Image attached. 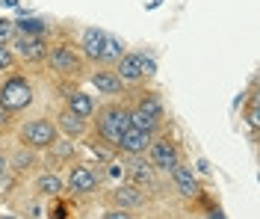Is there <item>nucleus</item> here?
<instances>
[{
	"mask_svg": "<svg viewBox=\"0 0 260 219\" xmlns=\"http://www.w3.org/2000/svg\"><path fill=\"white\" fill-rule=\"evenodd\" d=\"M148 163L151 169H160V172H169L172 175V169L180 166V151L178 145L172 142V139H151V145H148Z\"/></svg>",
	"mask_w": 260,
	"mask_h": 219,
	"instance_id": "nucleus-5",
	"label": "nucleus"
},
{
	"mask_svg": "<svg viewBox=\"0 0 260 219\" xmlns=\"http://www.w3.org/2000/svg\"><path fill=\"white\" fill-rule=\"evenodd\" d=\"M48 151H50V157H56V160H68V157L74 154V142L65 136V139H56V142L50 145Z\"/></svg>",
	"mask_w": 260,
	"mask_h": 219,
	"instance_id": "nucleus-22",
	"label": "nucleus"
},
{
	"mask_svg": "<svg viewBox=\"0 0 260 219\" xmlns=\"http://www.w3.org/2000/svg\"><path fill=\"white\" fill-rule=\"evenodd\" d=\"M9 128H12V113L6 107H0V134H6Z\"/></svg>",
	"mask_w": 260,
	"mask_h": 219,
	"instance_id": "nucleus-26",
	"label": "nucleus"
},
{
	"mask_svg": "<svg viewBox=\"0 0 260 219\" xmlns=\"http://www.w3.org/2000/svg\"><path fill=\"white\" fill-rule=\"evenodd\" d=\"M98 136L110 145V148H115V142H118V136L127 131L130 124V110L124 107V104H107V107H101L98 110Z\"/></svg>",
	"mask_w": 260,
	"mask_h": 219,
	"instance_id": "nucleus-1",
	"label": "nucleus"
},
{
	"mask_svg": "<svg viewBox=\"0 0 260 219\" xmlns=\"http://www.w3.org/2000/svg\"><path fill=\"white\" fill-rule=\"evenodd\" d=\"M12 186H15V178L9 172H0V193H12Z\"/></svg>",
	"mask_w": 260,
	"mask_h": 219,
	"instance_id": "nucleus-28",
	"label": "nucleus"
},
{
	"mask_svg": "<svg viewBox=\"0 0 260 219\" xmlns=\"http://www.w3.org/2000/svg\"><path fill=\"white\" fill-rule=\"evenodd\" d=\"M6 169H9V160H6V157L0 154V172H6Z\"/></svg>",
	"mask_w": 260,
	"mask_h": 219,
	"instance_id": "nucleus-31",
	"label": "nucleus"
},
{
	"mask_svg": "<svg viewBox=\"0 0 260 219\" xmlns=\"http://www.w3.org/2000/svg\"><path fill=\"white\" fill-rule=\"evenodd\" d=\"M115 74H118L124 83H133V80L145 77V74H142V53H124V56L118 59Z\"/></svg>",
	"mask_w": 260,
	"mask_h": 219,
	"instance_id": "nucleus-13",
	"label": "nucleus"
},
{
	"mask_svg": "<svg viewBox=\"0 0 260 219\" xmlns=\"http://www.w3.org/2000/svg\"><path fill=\"white\" fill-rule=\"evenodd\" d=\"M56 131H62L68 139H80L83 134H86V118H80V116H74L71 110H62L59 116H56Z\"/></svg>",
	"mask_w": 260,
	"mask_h": 219,
	"instance_id": "nucleus-11",
	"label": "nucleus"
},
{
	"mask_svg": "<svg viewBox=\"0 0 260 219\" xmlns=\"http://www.w3.org/2000/svg\"><path fill=\"white\" fill-rule=\"evenodd\" d=\"M65 110H71L74 116H80V118H89V116H95V101H92V95H86V92H71Z\"/></svg>",
	"mask_w": 260,
	"mask_h": 219,
	"instance_id": "nucleus-16",
	"label": "nucleus"
},
{
	"mask_svg": "<svg viewBox=\"0 0 260 219\" xmlns=\"http://www.w3.org/2000/svg\"><path fill=\"white\" fill-rule=\"evenodd\" d=\"M124 56V45L115 39V36H107L104 39V53H101V62H118Z\"/></svg>",
	"mask_w": 260,
	"mask_h": 219,
	"instance_id": "nucleus-17",
	"label": "nucleus"
},
{
	"mask_svg": "<svg viewBox=\"0 0 260 219\" xmlns=\"http://www.w3.org/2000/svg\"><path fill=\"white\" fill-rule=\"evenodd\" d=\"M151 139H154V134H148V131H139V128L127 124V131L118 136L115 148L124 151V154H145L148 145H151Z\"/></svg>",
	"mask_w": 260,
	"mask_h": 219,
	"instance_id": "nucleus-7",
	"label": "nucleus"
},
{
	"mask_svg": "<svg viewBox=\"0 0 260 219\" xmlns=\"http://www.w3.org/2000/svg\"><path fill=\"white\" fill-rule=\"evenodd\" d=\"M130 124H133V128H139V131H148V134H154V131L160 128V118L145 116L142 110H130Z\"/></svg>",
	"mask_w": 260,
	"mask_h": 219,
	"instance_id": "nucleus-19",
	"label": "nucleus"
},
{
	"mask_svg": "<svg viewBox=\"0 0 260 219\" xmlns=\"http://www.w3.org/2000/svg\"><path fill=\"white\" fill-rule=\"evenodd\" d=\"M172 178H175V186H178L180 196H186V199H195L201 190H198V178L192 175V169L189 166H175L172 169Z\"/></svg>",
	"mask_w": 260,
	"mask_h": 219,
	"instance_id": "nucleus-12",
	"label": "nucleus"
},
{
	"mask_svg": "<svg viewBox=\"0 0 260 219\" xmlns=\"http://www.w3.org/2000/svg\"><path fill=\"white\" fill-rule=\"evenodd\" d=\"M142 74H154V62L145 59V56H142Z\"/></svg>",
	"mask_w": 260,
	"mask_h": 219,
	"instance_id": "nucleus-30",
	"label": "nucleus"
},
{
	"mask_svg": "<svg viewBox=\"0 0 260 219\" xmlns=\"http://www.w3.org/2000/svg\"><path fill=\"white\" fill-rule=\"evenodd\" d=\"M104 39H107V33H104V30H98V27L83 30V39H80L83 56H86V59H95V62H101V53H104Z\"/></svg>",
	"mask_w": 260,
	"mask_h": 219,
	"instance_id": "nucleus-10",
	"label": "nucleus"
},
{
	"mask_svg": "<svg viewBox=\"0 0 260 219\" xmlns=\"http://www.w3.org/2000/svg\"><path fill=\"white\" fill-rule=\"evenodd\" d=\"M18 139L24 148H32V151H42V148H50L56 139H59V131L50 118H30L18 128Z\"/></svg>",
	"mask_w": 260,
	"mask_h": 219,
	"instance_id": "nucleus-2",
	"label": "nucleus"
},
{
	"mask_svg": "<svg viewBox=\"0 0 260 219\" xmlns=\"http://www.w3.org/2000/svg\"><path fill=\"white\" fill-rule=\"evenodd\" d=\"M110 202H113L115 207L133 210V207H142V204H145V193H142L136 184H121V186H115L113 193H110Z\"/></svg>",
	"mask_w": 260,
	"mask_h": 219,
	"instance_id": "nucleus-9",
	"label": "nucleus"
},
{
	"mask_svg": "<svg viewBox=\"0 0 260 219\" xmlns=\"http://www.w3.org/2000/svg\"><path fill=\"white\" fill-rule=\"evenodd\" d=\"M12 163H15V169H18V172H27V169H32V166H36V157H32V154L18 151L15 157H12Z\"/></svg>",
	"mask_w": 260,
	"mask_h": 219,
	"instance_id": "nucleus-24",
	"label": "nucleus"
},
{
	"mask_svg": "<svg viewBox=\"0 0 260 219\" xmlns=\"http://www.w3.org/2000/svg\"><path fill=\"white\" fill-rule=\"evenodd\" d=\"M15 33H21V36H42L45 33V24L36 21V18H21V21L15 24Z\"/></svg>",
	"mask_w": 260,
	"mask_h": 219,
	"instance_id": "nucleus-21",
	"label": "nucleus"
},
{
	"mask_svg": "<svg viewBox=\"0 0 260 219\" xmlns=\"http://www.w3.org/2000/svg\"><path fill=\"white\" fill-rule=\"evenodd\" d=\"M104 219H133V213L124 210V207H113V210H107V213H104Z\"/></svg>",
	"mask_w": 260,
	"mask_h": 219,
	"instance_id": "nucleus-27",
	"label": "nucleus"
},
{
	"mask_svg": "<svg viewBox=\"0 0 260 219\" xmlns=\"http://www.w3.org/2000/svg\"><path fill=\"white\" fill-rule=\"evenodd\" d=\"M15 51L27 59V62H42L48 56V42L42 36H15Z\"/></svg>",
	"mask_w": 260,
	"mask_h": 219,
	"instance_id": "nucleus-8",
	"label": "nucleus"
},
{
	"mask_svg": "<svg viewBox=\"0 0 260 219\" xmlns=\"http://www.w3.org/2000/svg\"><path fill=\"white\" fill-rule=\"evenodd\" d=\"M92 86L104 95H121L124 92V80L115 71H95L92 74Z\"/></svg>",
	"mask_w": 260,
	"mask_h": 219,
	"instance_id": "nucleus-14",
	"label": "nucleus"
},
{
	"mask_svg": "<svg viewBox=\"0 0 260 219\" xmlns=\"http://www.w3.org/2000/svg\"><path fill=\"white\" fill-rule=\"evenodd\" d=\"M136 110H142V113L151 116V118H162V104H160V98H157V95H151V92H148L145 98H139Z\"/></svg>",
	"mask_w": 260,
	"mask_h": 219,
	"instance_id": "nucleus-20",
	"label": "nucleus"
},
{
	"mask_svg": "<svg viewBox=\"0 0 260 219\" xmlns=\"http://www.w3.org/2000/svg\"><path fill=\"white\" fill-rule=\"evenodd\" d=\"M30 104H32V86L27 77L12 74L6 83L0 86V107H6L9 113H18V110H24Z\"/></svg>",
	"mask_w": 260,
	"mask_h": 219,
	"instance_id": "nucleus-4",
	"label": "nucleus"
},
{
	"mask_svg": "<svg viewBox=\"0 0 260 219\" xmlns=\"http://www.w3.org/2000/svg\"><path fill=\"white\" fill-rule=\"evenodd\" d=\"M127 178H130V184H136L139 190H142L145 184H151V178H154V169H151V163L139 160V154H130Z\"/></svg>",
	"mask_w": 260,
	"mask_h": 219,
	"instance_id": "nucleus-15",
	"label": "nucleus"
},
{
	"mask_svg": "<svg viewBox=\"0 0 260 219\" xmlns=\"http://www.w3.org/2000/svg\"><path fill=\"white\" fill-rule=\"evenodd\" d=\"M245 118H248V124H254L257 128V98H251V104H248V113H245Z\"/></svg>",
	"mask_w": 260,
	"mask_h": 219,
	"instance_id": "nucleus-29",
	"label": "nucleus"
},
{
	"mask_svg": "<svg viewBox=\"0 0 260 219\" xmlns=\"http://www.w3.org/2000/svg\"><path fill=\"white\" fill-rule=\"evenodd\" d=\"M12 62H15V56H12V48H9V45H0V71L12 68Z\"/></svg>",
	"mask_w": 260,
	"mask_h": 219,
	"instance_id": "nucleus-25",
	"label": "nucleus"
},
{
	"mask_svg": "<svg viewBox=\"0 0 260 219\" xmlns=\"http://www.w3.org/2000/svg\"><path fill=\"white\" fill-rule=\"evenodd\" d=\"M98 190V175L92 166H71L68 172V193H74V196H89V193H95Z\"/></svg>",
	"mask_w": 260,
	"mask_h": 219,
	"instance_id": "nucleus-6",
	"label": "nucleus"
},
{
	"mask_svg": "<svg viewBox=\"0 0 260 219\" xmlns=\"http://www.w3.org/2000/svg\"><path fill=\"white\" fill-rule=\"evenodd\" d=\"M12 39H15V24L6 21V18H0V45H9Z\"/></svg>",
	"mask_w": 260,
	"mask_h": 219,
	"instance_id": "nucleus-23",
	"label": "nucleus"
},
{
	"mask_svg": "<svg viewBox=\"0 0 260 219\" xmlns=\"http://www.w3.org/2000/svg\"><path fill=\"white\" fill-rule=\"evenodd\" d=\"M36 190H39L42 196H50V199H56V196L62 193V181H59L56 175H42V178L36 181Z\"/></svg>",
	"mask_w": 260,
	"mask_h": 219,
	"instance_id": "nucleus-18",
	"label": "nucleus"
},
{
	"mask_svg": "<svg viewBox=\"0 0 260 219\" xmlns=\"http://www.w3.org/2000/svg\"><path fill=\"white\" fill-rule=\"evenodd\" d=\"M48 66L50 71H56L59 77H77L83 68H86V56L77 53L71 45H56V48H48Z\"/></svg>",
	"mask_w": 260,
	"mask_h": 219,
	"instance_id": "nucleus-3",
	"label": "nucleus"
},
{
	"mask_svg": "<svg viewBox=\"0 0 260 219\" xmlns=\"http://www.w3.org/2000/svg\"><path fill=\"white\" fill-rule=\"evenodd\" d=\"M6 219H9V216H6Z\"/></svg>",
	"mask_w": 260,
	"mask_h": 219,
	"instance_id": "nucleus-32",
	"label": "nucleus"
}]
</instances>
